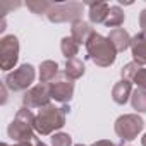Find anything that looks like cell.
Here are the masks:
<instances>
[{
	"label": "cell",
	"mask_w": 146,
	"mask_h": 146,
	"mask_svg": "<svg viewBox=\"0 0 146 146\" xmlns=\"http://www.w3.org/2000/svg\"><path fill=\"white\" fill-rule=\"evenodd\" d=\"M69 112L67 105L57 107V105H46L40 108L35 119V131L40 136H50L55 134V131L62 129L65 125V113Z\"/></svg>",
	"instance_id": "cell-1"
},
{
	"label": "cell",
	"mask_w": 146,
	"mask_h": 146,
	"mask_svg": "<svg viewBox=\"0 0 146 146\" xmlns=\"http://www.w3.org/2000/svg\"><path fill=\"white\" fill-rule=\"evenodd\" d=\"M84 46H86L88 58L98 67H110L115 62L117 53H119L115 46L112 45V41L108 40V36H103L96 31L91 35V38L88 40Z\"/></svg>",
	"instance_id": "cell-2"
},
{
	"label": "cell",
	"mask_w": 146,
	"mask_h": 146,
	"mask_svg": "<svg viewBox=\"0 0 146 146\" xmlns=\"http://www.w3.org/2000/svg\"><path fill=\"white\" fill-rule=\"evenodd\" d=\"M35 119H36V115L33 113L31 108L23 107L21 110H17L14 120L7 127L9 137L14 139L16 143H31V139L35 137V134H33V131H35Z\"/></svg>",
	"instance_id": "cell-3"
},
{
	"label": "cell",
	"mask_w": 146,
	"mask_h": 146,
	"mask_svg": "<svg viewBox=\"0 0 146 146\" xmlns=\"http://www.w3.org/2000/svg\"><path fill=\"white\" fill-rule=\"evenodd\" d=\"M113 129L122 143H129L134 141L139 136V132L144 129V120L137 113H124L115 120Z\"/></svg>",
	"instance_id": "cell-4"
},
{
	"label": "cell",
	"mask_w": 146,
	"mask_h": 146,
	"mask_svg": "<svg viewBox=\"0 0 146 146\" xmlns=\"http://www.w3.org/2000/svg\"><path fill=\"white\" fill-rule=\"evenodd\" d=\"M35 78H36L35 67L31 64H23L4 78V84H5V88H9L14 93L16 91H28V88L35 83Z\"/></svg>",
	"instance_id": "cell-5"
},
{
	"label": "cell",
	"mask_w": 146,
	"mask_h": 146,
	"mask_svg": "<svg viewBox=\"0 0 146 146\" xmlns=\"http://www.w3.org/2000/svg\"><path fill=\"white\" fill-rule=\"evenodd\" d=\"M84 4L81 2H64V4H53L50 12L46 14L50 23L60 24V23H76L81 21Z\"/></svg>",
	"instance_id": "cell-6"
},
{
	"label": "cell",
	"mask_w": 146,
	"mask_h": 146,
	"mask_svg": "<svg viewBox=\"0 0 146 146\" xmlns=\"http://www.w3.org/2000/svg\"><path fill=\"white\" fill-rule=\"evenodd\" d=\"M19 60V40L14 35H5L0 40V67L11 70Z\"/></svg>",
	"instance_id": "cell-7"
},
{
	"label": "cell",
	"mask_w": 146,
	"mask_h": 146,
	"mask_svg": "<svg viewBox=\"0 0 146 146\" xmlns=\"http://www.w3.org/2000/svg\"><path fill=\"white\" fill-rule=\"evenodd\" d=\"M52 100V93H50V84L40 83L33 88H29L24 96H23V107L26 108H43L46 105H50Z\"/></svg>",
	"instance_id": "cell-8"
},
{
	"label": "cell",
	"mask_w": 146,
	"mask_h": 146,
	"mask_svg": "<svg viewBox=\"0 0 146 146\" xmlns=\"http://www.w3.org/2000/svg\"><path fill=\"white\" fill-rule=\"evenodd\" d=\"M50 93H52V98L55 102H60L65 105L67 102L72 100V95H74V81L65 72H60L50 83Z\"/></svg>",
	"instance_id": "cell-9"
},
{
	"label": "cell",
	"mask_w": 146,
	"mask_h": 146,
	"mask_svg": "<svg viewBox=\"0 0 146 146\" xmlns=\"http://www.w3.org/2000/svg\"><path fill=\"white\" fill-rule=\"evenodd\" d=\"M132 96V83L127 79H120L112 88V98L117 105H125Z\"/></svg>",
	"instance_id": "cell-10"
},
{
	"label": "cell",
	"mask_w": 146,
	"mask_h": 146,
	"mask_svg": "<svg viewBox=\"0 0 146 146\" xmlns=\"http://www.w3.org/2000/svg\"><path fill=\"white\" fill-rule=\"evenodd\" d=\"M93 33H95V29L91 28V24L86 23V21H83V19H81V21H76V23H72L70 36L78 41V45H86Z\"/></svg>",
	"instance_id": "cell-11"
},
{
	"label": "cell",
	"mask_w": 146,
	"mask_h": 146,
	"mask_svg": "<svg viewBox=\"0 0 146 146\" xmlns=\"http://www.w3.org/2000/svg\"><path fill=\"white\" fill-rule=\"evenodd\" d=\"M110 12V5L107 2H91L88 4V17L93 24H105Z\"/></svg>",
	"instance_id": "cell-12"
},
{
	"label": "cell",
	"mask_w": 146,
	"mask_h": 146,
	"mask_svg": "<svg viewBox=\"0 0 146 146\" xmlns=\"http://www.w3.org/2000/svg\"><path fill=\"white\" fill-rule=\"evenodd\" d=\"M131 52H132L134 62H137L139 65H146V35L144 33H139V35L132 36Z\"/></svg>",
	"instance_id": "cell-13"
},
{
	"label": "cell",
	"mask_w": 146,
	"mask_h": 146,
	"mask_svg": "<svg viewBox=\"0 0 146 146\" xmlns=\"http://www.w3.org/2000/svg\"><path fill=\"white\" fill-rule=\"evenodd\" d=\"M108 40L112 41V45L115 46L117 52H125L127 48H131V40L132 38L129 36V33L124 28H115V29L110 31Z\"/></svg>",
	"instance_id": "cell-14"
},
{
	"label": "cell",
	"mask_w": 146,
	"mask_h": 146,
	"mask_svg": "<svg viewBox=\"0 0 146 146\" xmlns=\"http://www.w3.org/2000/svg\"><path fill=\"white\" fill-rule=\"evenodd\" d=\"M58 74H60V70H58V64L57 62H53V60H43L40 64V83L50 84Z\"/></svg>",
	"instance_id": "cell-15"
},
{
	"label": "cell",
	"mask_w": 146,
	"mask_h": 146,
	"mask_svg": "<svg viewBox=\"0 0 146 146\" xmlns=\"http://www.w3.org/2000/svg\"><path fill=\"white\" fill-rule=\"evenodd\" d=\"M64 72H65V74H67L72 81H76V79H79V78L84 76L86 67H84L83 60H79V58H70V60L65 62V70H64Z\"/></svg>",
	"instance_id": "cell-16"
},
{
	"label": "cell",
	"mask_w": 146,
	"mask_h": 146,
	"mask_svg": "<svg viewBox=\"0 0 146 146\" xmlns=\"http://www.w3.org/2000/svg\"><path fill=\"white\" fill-rule=\"evenodd\" d=\"M60 50H62V55L67 60H70V58H76V55L79 53V45L72 36H65L60 41Z\"/></svg>",
	"instance_id": "cell-17"
},
{
	"label": "cell",
	"mask_w": 146,
	"mask_h": 146,
	"mask_svg": "<svg viewBox=\"0 0 146 146\" xmlns=\"http://www.w3.org/2000/svg\"><path fill=\"white\" fill-rule=\"evenodd\" d=\"M124 19H125L124 11H122L119 5H112V7H110V12H108V17H107V21H105V26L115 29V28H119V26L124 24Z\"/></svg>",
	"instance_id": "cell-18"
},
{
	"label": "cell",
	"mask_w": 146,
	"mask_h": 146,
	"mask_svg": "<svg viewBox=\"0 0 146 146\" xmlns=\"http://www.w3.org/2000/svg\"><path fill=\"white\" fill-rule=\"evenodd\" d=\"M131 105L136 112L146 113V90L136 88L132 91V96H131Z\"/></svg>",
	"instance_id": "cell-19"
},
{
	"label": "cell",
	"mask_w": 146,
	"mask_h": 146,
	"mask_svg": "<svg viewBox=\"0 0 146 146\" xmlns=\"http://www.w3.org/2000/svg\"><path fill=\"white\" fill-rule=\"evenodd\" d=\"M26 5L33 14H38V16H46L53 7V4L46 2V0H29V2H26Z\"/></svg>",
	"instance_id": "cell-20"
},
{
	"label": "cell",
	"mask_w": 146,
	"mask_h": 146,
	"mask_svg": "<svg viewBox=\"0 0 146 146\" xmlns=\"http://www.w3.org/2000/svg\"><path fill=\"white\" fill-rule=\"evenodd\" d=\"M143 65H139L137 62H129V64H125L124 67H122V70H120V74H122V79H127V81H132V78L136 76V72L141 69Z\"/></svg>",
	"instance_id": "cell-21"
},
{
	"label": "cell",
	"mask_w": 146,
	"mask_h": 146,
	"mask_svg": "<svg viewBox=\"0 0 146 146\" xmlns=\"http://www.w3.org/2000/svg\"><path fill=\"white\" fill-rule=\"evenodd\" d=\"M52 146H72V137L65 132L52 134Z\"/></svg>",
	"instance_id": "cell-22"
},
{
	"label": "cell",
	"mask_w": 146,
	"mask_h": 146,
	"mask_svg": "<svg viewBox=\"0 0 146 146\" xmlns=\"http://www.w3.org/2000/svg\"><path fill=\"white\" fill-rule=\"evenodd\" d=\"M139 90H146V67H141L137 72H136V76L132 78V81Z\"/></svg>",
	"instance_id": "cell-23"
},
{
	"label": "cell",
	"mask_w": 146,
	"mask_h": 146,
	"mask_svg": "<svg viewBox=\"0 0 146 146\" xmlns=\"http://www.w3.org/2000/svg\"><path fill=\"white\" fill-rule=\"evenodd\" d=\"M139 26H141V33L146 35V9L139 14Z\"/></svg>",
	"instance_id": "cell-24"
},
{
	"label": "cell",
	"mask_w": 146,
	"mask_h": 146,
	"mask_svg": "<svg viewBox=\"0 0 146 146\" xmlns=\"http://www.w3.org/2000/svg\"><path fill=\"white\" fill-rule=\"evenodd\" d=\"M91 146H117V144H113L110 139H100V141H96V143H93Z\"/></svg>",
	"instance_id": "cell-25"
},
{
	"label": "cell",
	"mask_w": 146,
	"mask_h": 146,
	"mask_svg": "<svg viewBox=\"0 0 146 146\" xmlns=\"http://www.w3.org/2000/svg\"><path fill=\"white\" fill-rule=\"evenodd\" d=\"M0 146H9V144H5V143H2V144H0ZM14 146H33L31 143H16Z\"/></svg>",
	"instance_id": "cell-26"
},
{
	"label": "cell",
	"mask_w": 146,
	"mask_h": 146,
	"mask_svg": "<svg viewBox=\"0 0 146 146\" xmlns=\"http://www.w3.org/2000/svg\"><path fill=\"white\" fill-rule=\"evenodd\" d=\"M35 146H46V144H45V143H41L40 139H36V141H35Z\"/></svg>",
	"instance_id": "cell-27"
},
{
	"label": "cell",
	"mask_w": 146,
	"mask_h": 146,
	"mask_svg": "<svg viewBox=\"0 0 146 146\" xmlns=\"http://www.w3.org/2000/svg\"><path fill=\"white\" fill-rule=\"evenodd\" d=\"M141 144H143V146H146V134L141 137Z\"/></svg>",
	"instance_id": "cell-28"
},
{
	"label": "cell",
	"mask_w": 146,
	"mask_h": 146,
	"mask_svg": "<svg viewBox=\"0 0 146 146\" xmlns=\"http://www.w3.org/2000/svg\"><path fill=\"white\" fill-rule=\"evenodd\" d=\"M119 146H132V144H129V143H120Z\"/></svg>",
	"instance_id": "cell-29"
}]
</instances>
